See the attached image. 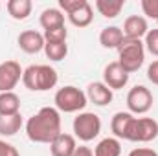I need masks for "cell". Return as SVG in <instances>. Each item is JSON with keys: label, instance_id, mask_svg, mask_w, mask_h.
<instances>
[{"label": "cell", "instance_id": "obj_1", "mask_svg": "<svg viewBox=\"0 0 158 156\" xmlns=\"http://www.w3.org/2000/svg\"><path fill=\"white\" fill-rule=\"evenodd\" d=\"M26 134L35 143H52L61 134V114L53 107H42L26 121Z\"/></svg>", "mask_w": 158, "mask_h": 156}, {"label": "cell", "instance_id": "obj_2", "mask_svg": "<svg viewBox=\"0 0 158 156\" xmlns=\"http://www.w3.org/2000/svg\"><path fill=\"white\" fill-rule=\"evenodd\" d=\"M57 81H59L57 70L52 68L50 64H31L22 74L24 86L31 92H46L53 88Z\"/></svg>", "mask_w": 158, "mask_h": 156}, {"label": "cell", "instance_id": "obj_3", "mask_svg": "<svg viewBox=\"0 0 158 156\" xmlns=\"http://www.w3.org/2000/svg\"><path fill=\"white\" fill-rule=\"evenodd\" d=\"M145 61V46L138 39H123V42L118 48V64L127 72L134 74L142 68Z\"/></svg>", "mask_w": 158, "mask_h": 156}, {"label": "cell", "instance_id": "obj_4", "mask_svg": "<svg viewBox=\"0 0 158 156\" xmlns=\"http://www.w3.org/2000/svg\"><path fill=\"white\" fill-rule=\"evenodd\" d=\"M53 103H55V109L59 112H66V114H72V112H81L88 99H86V94L83 90H79L77 86H63L55 92L53 96Z\"/></svg>", "mask_w": 158, "mask_h": 156}, {"label": "cell", "instance_id": "obj_5", "mask_svg": "<svg viewBox=\"0 0 158 156\" xmlns=\"http://www.w3.org/2000/svg\"><path fill=\"white\" fill-rule=\"evenodd\" d=\"M74 134L81 142H92L101 132V119L94 112H79L72 123Z\"/></svg>", "mask_w": 158, "mask_h": 156}, {"label": "cell", "instance_id": "obj_6", "mask_svg": "<svg viewBox=\"0 0 158 156\" xmlns=\"http://www.w3.org/2000/svg\"><path fill=\"white\" fill-rule=\"evenodd\" d=\"M156 136H158V121H155L153 117H132L125 140L147 143V142H153Z\"/></svg>", "mask_w": 158, "mask_h": 156}, {"label": "cell", "instance_id": "obj_7", "mask_svg": "<svg viewBox=\"0 0 158 156\" xmlns=\"http://www.w3.org/2000/svg\"><path fill=\"white\" fill-rule=\"evenodd\" d=\"M153 94L147 86L143 84H136L129 90L127 94V109L129 112L134 116V114H145L151 110L153 107Z\"/></svg>", "mask_w": 158, "mask_h": 156}, {"label": "cell", "instance_id": "obj_8", "mask_svg": "<svg viewBox=\"0 0 158 156\" xmlns=\"http://www.w3.org/2000/svg\"><path fill=\"white\" fill-rule=\"evenodd\" d=\"M24 70L17 61H4L0 63V94L2 92H13V88L22 79Z\"/></svg>", "mask_w": 158, "mask_h": 156}, {"label": "cell", "instance_id": "obj_9", "mask_svg": "<svg viewBox=\"0 0 158 156\" xmlns=\"http://www.w3.org/2000/svg\"><path fill=\"white\" fill-rule=\"evenodd\" d=\"M103 83L110 90H119L129 83V74L118 64V61L109 63L103 70Z\"/></svg>", "mask_w": 158, "mask_h": 156}, {"label": "cell", "instance_id": "obj_10", "mask_svg": "<svg viewBox=\"0 0 158 156\" xmlns=\"http://www.w3.org/2000/svg\"><path fill=\"white\" fill-rule=\"evenodd\" d=\"M19 48L24 51V53H39L40 50H44V35L40 31H35V30H24L20 35H19Z\"/></svg>", "mask_w": 158, "mask_h": 156}, {"label": "cell", "instance_id": "obj_11", "mask_svg": "<svg viewBox=\"0 0 158 156\" xmlns=\"http://www.w3.org/2000/svg\"><path fill=\"white\" fill-rule=\"evenodd\" d=\"M85 94H86V99L90 103H94L96 107H107L109 103H112V97H114L112 90L105 83H99V81L90 83L86 86V92Z\"/></svg>", "mask_w": 158, "mask_h": 156}, {"label": "cell", "instance_id": "obj_12", "mask_svg": "<svg viewBox=\"0 0 158 156\" xmlns=\"http://www.w3.org/2000/svg\"><path fill=\"white\" fill-rule=\"evenodd\" d=\"M123 35L127 39H138L142 40V37L147 35L149 31V24H147V18L142 17V15H131L125 18L123 22Z\"/></svg>", "mask_w": 158, "mask_h": 156}, {"label": "cell", "instance_id": "obj_13", "mask_svg": "<svg viewBox=\"0 0 158 156\" xmlns=\"http://www.w3.org/2000/svg\"><path fill=\"white\" fill-rule=\"evenodd\" d=\"M76 149H77L76 136L66 134V132H61L50 143V153H52V156H74Z\"/></svg>", "mask_w": 158, "mask_h": 156}, {"label": "cell", "instance_id": "obj_14", "mask_svg": "<svg viewBox=\"0 0 158 156\" xmlns=\"http://www.w3.org/2000/svg\"><path fill=\"white\" fill-rule=\"evenodd\" d=\"M123 39H125V35L118 26H107L99 33V44L103 48H109V50H118Z\"/></svg>", "mask_w": 158, "mask_h": 156}, {"label": "cell", "instance_id": "obj_15", "mask_svg": "<svg viewBox=\"0 0 158 156\" xmlns=\"http://www.w3.org/2000/svg\"><path fill=\"white\" fill-rule=\"evenodd\" d=\"M39 22H40V26H42L44 31L53 30V28H63L64 26V15L57 7H48V9H44L40 13Z\"/></svg>", "mask_w": 158, "mask_h": 156}, {"label": "cell", "instance_id": "obj_16", "mask_svg": "<svg viewBox=\"0 0 158 156\" xmlns=\"http://www.w3.org/2000/svg\"><path fill=\"white\" fill-rule=\"evenodd\" d=\"M132 117L134 116L131 112H116L112 116L110 130L114 132V138H118V140H125L127 138V130H129V125H131Z\"/></svg>", "mask_w": 158, "mask_h": 156}, {"label": "cell", "instance_id": "obj_17", "mask_svg": "<svg viewBox=\"0 0 158 156\" xmlns=\"http://www.w3.org/2000/svg\"><path fill=\"white\" fill-rule=\"evenodd\" d=\"M6 7H7V13L11 15V18H15V20H26L31 15L33 4H31V0H9L6 4Z\"/></svg>", "mask_w": 158, "mask_h": 156}, {"label": "cell", "instance_id": "obj_18", "mask_svg": "<svg viewBox=\"0 0 158 156\" xmlns=\"http://www.w3.org/2000/svg\"><path fill=\"white\" fill-rule=\"evenodd\" d=\"M20 112V97L15 92L0 94V116H13Z\"/></svg>", "mask_w": 158, "mask_h": 156}, {"label": "cell", "instance_id": "obj_19", "mask_svg": "<svg viewBox=\"0 0 158 156\" xmlns=\"http://www.w3.org/2000/svg\"><path fill=\"white\" fill-rule=\"evenodd\" d=\"M125 6V0H96V9L105 18H116Z\"/></svg>", "mask_w": 158, "mask_h": 156}, {"label": "cell", "instance_id": "obj_20", "mask_svg": "<svg viewBox=\"0 0 158 156\" xmlns=\"http://www.w3.org/2000/svg\"><path fill=\"white\" fill-rule=\"evenodd\" d=\"M66 17H68V20H70L72 26H76V28H86V26H90L92 20H94V9H92L90 4H86V6H83L81 9H77L76 13L66 15Z\"/></svg>", "mask_w": 158, "mask_h": 156}, {"label": "cell", "instance_id": "obj_21", "mask_svg": "<svg viewBox=\"0 0 158 156\" xmlns=\"http://www.w3.org/2000/svg\"><path fill=\"white\" fill-rule=\"evenodd\" d=\"M121 154V143L118 138H103L96 149L94 156H119Z\"/></svg>", "mask_w": 158, "mask_h": 156}, {"label": "cell", "instance_id": "obj_22", "mask_svg": "<svg viewBox=\"0 0 158 156\" xmlns=\"http://www.w3.org/2000/svg\"><path fill=\"white\" fill-rule=\"evenodd\" d=\"M22 129V116L13 114V116H0V136H15Z\"/></svg>", "mask_w": 158, "mask_h": 156}, {"label": "cell", "instance_id": "obj_23", "mask_svg": "<svg viewBox=\"0 0 158 156\" xmlns=\"http://www.w3.org/2000/svg\"><path fill=\"white\" fill-rule=\"evenodd\" d=\"M44 53L50 61H63L68 55V44L66 42H46Z\"/></svg>", "mask_w": 158, "mask_h": 156}, {"label": "cell", "instance_id": "obj_24", "mask_svg": "<svg viewBox=\"0 0 158 156\" xmlns=\"http://www.w3.org/2000/svg\"><path fill=\"white\" fill-rule=\"evenodd\" d=\"M42 35H44V40H46V42H66V39H68V31H66L64 26H63V28L48 30V31H44Z\"/></svg>", "mask_w": 158, "mask_h": 156}, {"label": "cell", "instance_id": "obj_25", "mask_svg": "<svg viewBox=\"0 0 158 156\" xmlns=\"http://www.w3.org/2000/svg\"><path fill=\"white\" fill-rule=\"evenodd\" d=\"M86 4H88L86 0H59V7H61V11H64L66 15L76 13L77 9H81V7L86 6Z\"/></svg>", "mask_w": 158, "mask_h": 156}, {"label": "cell", "instance_id": "obj_26", "mask_svg": "<svg viewBox=\"0 0 158 156\" xmlns=\"http://www.w3.org/2000/svg\"><path fill=\"white\" fill-rule=\"evenodd\" d=\"M143 46L147 48L149 53H153V55H156L158 57V28L156 30H149V31H147Z\"/></svg>", "mask_w": 158, "mask_h": 156}, {"label": "cell", "instance_id": "obj_27", "mask_svg": "<svg viewBox=\"0 0 158 156\" xmlns=\"http://www.w3.org/2000/svg\"><path fill=\"white\" fill-rule=\"evenodd\" d=\"M142 11L145 17L158 20V0H142Z\"/></svg>", "mask_w": 158, "mask_h": 156}, {"label": "cell", "instance_id": "obj_28", "mask_svg": "<svg viewBox=\"0 0 158 156\" xmlns=\"http://www.w3.org/2000/svg\"><path fill=\"white\" fill-rule=\"evenodd\" d=\"M0 156H20V153L17 151L15 145H11V143L0 140Z\"/></svg>", "mask_w": 158, "mask_h": 156}, {"label": "cell", "instance_id": "obj_29", "mask_svg": "<svg viewBox=\"0 0 158 156\" xmlns=\"http://www.w3.org/2000/svg\"><path fill=\"white\" fill-rule=\"evenodd\" d=\"M147 79H149L153 84H156L158 86V59L156 61H153V63L147 66Z\"/></svg>", "mask_w": 158, "mask_h": 156}, {"label": "cell", "instance_id": "obj_30", "mask_svg": "<svg viewBox=\"0 0 158 156\" xmlns=\"http://www.w3.org/2000/svg\"><path fill=\"white\" fill-rule=\"evenodd\" d=\"M127 156H158V153L149 147H138V149H132Z\"/></svg>", "mask_w": 158, "mask_h": 156}, {"label": "cell", "instance_id": "obj_31", "mask_svg": "<svg viewBox=\"0 0 158 156\" xmlns=\"http://www.w3.org/2000/svg\"><path fill=\"white\" fill-rule=\"evenodd\" d=\"M74 156H94V151L90 147H86V145H79L76 149V153H74Z\"/></svg>", "mask_w": 158, "mask_h": 156}, {"label": "cell", "instance_id": "obj_32", "mask_svg": "<svg viewBox=\"0 0 158 156\" xmlns=\"http://www.w3.org/2000/svg\"><path fill=\"white\" fill-rule=\"evenodd\" d=\"M156 22H158V20H156Z\"/></svg>", "mask_w": 158, "mask_h": 156}]
</instances>
